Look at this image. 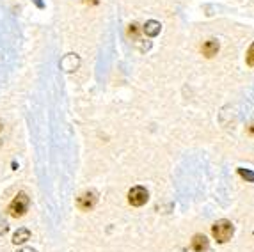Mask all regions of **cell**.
<instances>
[{
	"label": "cell",
	"mask_w": 254,
	"mask_h": 252,
	"mask_svg": "<svg viewBox=\"0 0 254 252\" xmlns=\"http://www.w3.org/2000/svg\"><path fill=\"white\" fill-rule=\"evenodd\" d=\"M233 233H235L233 224L226 219L217 220V222L212 226V235L219 244H226V242H229L231 236H233Z\"/></svg>",
	"instance_id": "6da1fadb"
},
{
	"label": "cell",
	"mask_w": 254,
	"mask_h": 252,
	"mask_svg": "<svg viewBox=\"0 0 254 252\" xmlns=\"http://www.w3.org/2000/svg\"><path fill=\"white\" fill-rule=\"evenodd\" d=\"M29 204H30V201H29V195H27L25 192H20L16 195V197L13 199V202L9 204V208H7V211L11 213V217H23V215L29 211Z\"/></svg>",
	"instance_id": "7a4b0ae2"
},
{
	"label": "cell",
	"mask_w": 254,
	"mask_h": 252,
	"mask_svg": "<svg viewBox=\"0 0 254 252\" xmlns=\"http://www.w3.org/2000/svg\"><path fill=\"white\" fill-rule=\"evenodd\" d=\"M149 199V193L148 190L144 189V187H133V189L128 192V202H130L131 206H144L146 202H148Z\"/></svg>",
	"instance_id": "3957f363"
},
{
	"label": "cell",
	"mask_w": 254,
	"mask_h": 252,
	"mask_svg": "<svg viewBox=\"0 0 254 252\" xmlns=\"http://www.w3.org/2000/svg\"><path fill=\"white\" fill-rule=\"evenodd\" d=\"M98 202V193L94 192V190H89V192H84L78 197V201H76V204H78V208L84 211H89L93 210L94 206H96Z\"/></svg>",
	"instance_id": "277c9868"
},
{
	"label": "cell",
	"mask_w": 254,
	"mask_h": 252,
	"mask_svg": "<svg viewBox=\"0 0 254 252\" xmlns=\"http://www.w3.org/2000/svg\"><path fill=\"white\" fill-rule=\"evenodd\" d=\"M208 247H210V242H208V238L204 235H195L192 238V249L195 252H204L208 251Z\"/></svg>",
	"instance_id": "5b68a950"
},
{
	"label": "cell",
	"mask_w": 254,
	"mask_h": 252,
	"mask_svg": "<svg viewBox=\"0 0 254 252\" xmlns=\"http://www.w3.org/2000/svg\"><path fill=\"white\" fill-rule=\"evenodd\" d=\"M142 30H144L146 36H149V38H155V36H158V34H160L162 25H160V21L149 20V21H146V25L142 27Z\"/></svg>",
	"instance_id": "8992f818"
},
{
	"label": "cell",
	"mask_w": 254,
	"mask_h": 252,
	"mask_svg": "<svg viewBox=\"0 0 254 252\" xmlns=\"http://www.w3.org/2000/svg\"><path fill=\"white\" fill-rule=\"evenodd\" d=\"M201 52H203L204 57H213V55H217V52H219V43L215 41V39H208L206 43L203 45V48H201Z\"/></svg>",
	"instance_id": "52a82bcc"
},
{
	"label": "cell",
	"mask_w": 254,
	"mask_h": 252,
	"mask_svg": "<svg viewBox=\"0 0 254 252\" xmlns=\"http://www.w3.org/2000/svg\"><path fill=\"white\" fill-rule=\"evenodd\" d=\"M29 240H30V231L25 229V227H20L13 236V244L21 245V244H25V242H29Z\"/></svg>",
	"instance_id": "ba28073f"
},
{
	"label": "cell",
	"mask_w": 254,
	"mask_h": 252,
	"mask_svg": "<svg viewBox=\"0 0 254 252\" xmlns=\"http://www.w3.org/2000/svg\"><path fill=\"white\" fill-rule=\"evenodd\" d=\"M61 64H63V67L66 69V71H73V69H75V67L80 64V61H78V57H75L73 54H69L68 57H66V59H64Z\"/></svg>",
	"instance_id": "9c48e42d"
},
{
	"label": "cell",
	"mask_w": 254,
	"mask_h": 252,
	"mask_svg": "<svg viewBox=\"0 0 254 252\" xmlns=\"http://www.w3.org/2000/svg\"><path fill=\"white\" fill-rule=\"evenodd\" d=\"M238 174H240V176L244 178L247 183H254V173H253V171H249V169L240 167V169H238Z\"/></svg>",
	"instance_id": "30bf717a"
},
{
	"label": "cell",
	"mask_w": 254,
	"mask_h": 252,
	"mask_svg": "<svg viewBox=\"0 0 254 252\" xmlns=\"http://www.w3.org/2000/svg\"><path fill=\"white\" fill-rule=\"evenodd\" d=\"M128 36H131L135 41L139 39V25H137V23H131V25L128 27Z\"/></svg>",
	"instance_id": "8fae6325"
},
{
	"label": "cell",
	"mask_w": 254,
	"mask_h": 252,
	"mask_svg": "<svg viewBox=\"0 0 254 252\" xmlns=\"http://www.w3.org/2000/svg\"><path fill=\"white\" fill-rule=\"evenodd\" d=\"M247 64L254 67V43L249 47V50H247Z\"/></svg>",
	"instance_id": "7c38bea8"
},
{
	"label": "cell",
	"mask_w": 254,
	"mask_h": 252,
	"mask_svg": "<svg viewBox=\"0 0 254 252\" xmlns=\"http://www.w3.org/2000/svg\"><path fill=\"white\" fill-rule=\"evenodd\" d=\"M7 231H9V226L5 222H2V220H0V235H5Z\"/></svg>",
	"instance_id": "4fadbf2b"
},
{
	"label": "cell",
	"mask_w": 254,
	"mask_h": 252,
	"mask_svg": "<svg viewBox=\"0 0 254 252\" xmlns=\"http://www.w3.org/2000/svg\"><path fill=\"white\" fill-rule=\"evenodd\" d=\"M84 2H85V4H89V5H96L100 0H84Z\"/></svg>",
	"instance_id": "5bb4252c"
},
{
	"label": "cell",
	"mask_w": 254,
	"mask_h": 252,
	"mask_svg": "<svg viewBox=\"0 0 254 252\" xmlns=\"http://www.w3.org/2000/svg\"><path fill=\"white\" fill-rule=\"evenodd\" d=\"M18 252H38V251H34V249H29V247H25V249H21V251H18Z\"/></svg>",
	"instance_id": "9a60e30c"
},
{
	"label": "cell",
	"mask_w": 254,
	"mask_h": 252,
	"mask_svg": "<svg viewBox=\"0 0 254 252\" xmlns=\"http://www.w3.org/2000/svg\"><path fill=\"white\" fill-rule=\"evenodd\" d=\"M249 131H251V133H254V123H253V125H251V128H249Z\"/></svg>",
	"instance_id": "2e32d148"
},
{
	"label": "cell",
	"mask_w": 254,
	"mask_h": 252,
	"mask_svg": "<svg viewBox=\"0 0 254 252\" xmlns=\"http://www.w3.org/2000/svg\"><path fill=\"white\" fill-rule=\"evenodd\" d=\"M2 128H4V125H2V123H0V131H2Z\"/></svg>",
	"instance_id": "e0dca14e"
},
{
	"label": "cell",
	"mask_w": 254,
	"mask_h": 252,
	"mask_svg": "<svg viewBox=\"0 0 254 252\" xmlns=\"http://www.w3.org/2000/svg\"><path fill=\"white\" fill-rule=\"evenodd\" d=\"M0 147H2V140H0Z\"/></svg>",
	"instance_id": "ac0fdd59"
}]
</instances>
